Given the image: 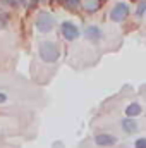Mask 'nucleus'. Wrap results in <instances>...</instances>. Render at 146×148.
<instances>
[{"mask_svg": "<svg viewBox=\"0 0 146 148\" xmlns=\"http://www.w3.org/2000/svg\"><path fill=\"white\" fill-rule=\"evenodd\" d=\"M40 57L43 62H48V64H53L59 60L60 57V48L57 43L53 41H43L40 45Z\"/></svg>", "mask_w": 146, "mask_h": 148, "instance_id": "1", "label": "nucleus"}, {"mask_svg": "<svg viewBox=\"0 0 146 148\" xmlns=\"http://www.w3.org/2000/svg\"><path fill=\"white\" fill-rule=\"evenodd\" d=\"M55 26V19L50 12H40L36 19V28L41 33H50Z\"/></svg>", "mask_w": 146, "mask_h": 148, "instance_id": "2", "label": "nucleus"}, {"mask_svg": "<svg viewBox=\"0 0 146 148\" xmlns=\"http://www.w3.org/2000/svg\"><path fill=\"white\" fill-rule=\"evenodd\" d=\"M127 16H129V5L124 3V2L117 3V5L112 9V12H110V17H112V21H115V23H122Z\"/></svg>", "mask_w": 146, "mask_h": 148, "instance_id": "3", "label": "nucleus"}, {"mask_svg": "<svg viewBox=\"0 0 146 148\" xmlns=\"http://www.w3.org/2000/svg\"><path fill=\"white\" fill-rule=\"evenodd\" d=\"M60 31H62L64 38H65V40H69V41H74V40H77V38H79V29H77V26L72 24V23H69V21L62 23Z\"/></svg>", "mask_w": 146, "mask_h": 148, "instance_id": "4", "label": "nucleus"}, {"mask_svg": "<svg viewBox=\"0 0 146 148\" xmlns=\"http://www.w3.org/2000/svg\"><path fill=\"white\" fill-rule=\"evenodd\" d=\"M95 143L100 145V147H112L117 143V138L112 136V134H96L95 136Z\"/></svg>", "mask_w": 146, "mask_h": 148, "instance_id": "5", "label": "nucleus"}, {"mask_svg": "<svg viewBox=\"0 0 146 148\" xmlns=\"http://www.w3.org/2000/svg\"><path fill=\"white\" fill-rule=\"evenodd\" d=\"M84 36L91 41H98V40H102V29L98 26H88L84 29Z\"/></svg>", "mask_w": 146, "mask_h": 148, "instance_id": "6", "label": "nucleus"}, {"mask_svg": "<svg viewBox=\"0 0 146 148\" xmlns=\"http://www.w3.org/2000/svg\"><path fill=\"white\" fill-rule=\"evenodd\" d=\"M122 131L124 133H127V134H132V133H136V129H138V122L134 121V119H129V117H126V119H122Z\"/></svg>", "mask_w": 146, "mask_h": 148, "instance_id": "7", "label": "nucleus"}, {"mask_svg": "<svg viewBox=\"0 0 146 148\" xmlns=\"http://www.w3.org/2000/svg\"><path fill=\"white\" fill-rule=\"evenodd\" d=\"M141 114V105L139 103H129L127 107H126V115L129 117V119H134V117H138Z\"/></svg>", "mask_w": 146, "mask_h": 148, "instance_id": "8", "label": "nucleus"}, {"mask_svg": "<svg viewBox=\"0 0 146 148\" xmlns=\"http://www.w3.org/2000/svg\"><path fill=\"white\" fill-rule=\"evenodd\" d=\"M84 9L88 12H96L100 9V0H88V2H84Z\"/></svg>", "mask_w": 146, "mask_h": 148, "instance_id": "9", "label": "nucleus"}, {"mask_svg": "<svg viewBox=\"0 0 146 148\" xmlns=\"http://www.w3.org/2000/svg\"><path fill=\"white\" fill-rule=\"evenodd\" d=\"M145 12H146V0H143V2H139V5H138V9H136V14L141 17Z\"/></svg>", "mask_w": 146, "mask_h": 148, "instance_id": "10", "label": "nucleus"}, {"mask_svg": "<svg viewBox=\"0 0 146 148\" xmlns=\"http://www.w3.org/2000/svg\"><path fill=\"white\" fill-rule=\"evenodd\" d=\"M134 148H146V138H139V140H136Z\"/></svg>", "mask_w": 146, "mask_h": 148, "instance_id": "11", "label": "nucleus"}, {"mask_svg": "<svg viewBox=\"0 0 146 148\" xmlns=\"http://www.w3.org/2000/svg\"><path fill=\"white\" fill-rule=\"evenodd\" d=\"M3 102H7V95L5 93H0V103H3Z\"/></svg>", "mask_w": 146, "mask_h": 148, "instance_id": "12", "label": "nucleus"}, {"mask_svg": "<svg viewBox=\"0 0 146 148\" xmlns=\"http://www.w3.org/2000/svg\"><path fill=\"white\" fill-rule=\"evenodd\" d=\"M79 2H81V0H67L69 5H79Z\"/></svg>", "mask_w": 146, "mask_h": 148, "instance_id": "13", "label": "nucleus"}, {"mask_svg": "<svg viewBox=\"0 0 146 148\" xmlns=\"http://www.w3.org/2000/svg\"><path fill=\"white\" fill-rule=\"evenodd\" d=\"M29 2H31V3H36L38 0H29Z\"/></svg>", "mask_w": 146, "mask_h": 148, "instance_id": "14", "label": "nucleus"}]
</instances>
